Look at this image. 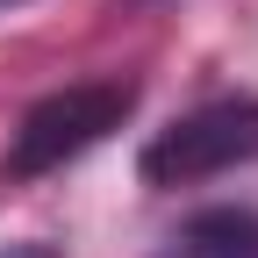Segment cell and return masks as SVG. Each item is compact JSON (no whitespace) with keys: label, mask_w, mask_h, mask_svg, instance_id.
I'll list each match as a JSON object with an SVG mask.
<instances>
[{"label":"cell","mask_w":258,"mask_h":258,"mask_svg":"<svg viewBox=\"0 0 258 258\" xmlns=\"http://www.w3.org/2000/svg\"><path fill=\"white\" fill-rule=\"evenodd\" d=\"M129 115H137V79H72V86L43 93V101L15 122L0 172L15 186L50 179V172L72 165V158H86L93 144H108Z\"/></svg>","instance_id":"1"},{"label":"cell","mask_w":258,"mask_h":258,"mask_svg":"<svg viewBox=\"0 0 258 258\" xmlns=\"http://www.w3.org/2000/svg\"><path fill=\"white\" fill-rule=\"evenodd\" d=\"M258 158V93H222V101L186 108L144 144L137 172L144 186H194V179H222Z\"/></svg>","instance_id":"2"},{"label":"cell","mask_w":258,"mask_h":258,"mask_svg":"<svg viewBox=\"0 0 258 258\" xmlns=\"http://www.w3.org/2000/svg\"><path fill=\"white\" fill-rule=\"evenodd\" d=\"M186 258H258V215L215 208L201 222H186Z\"/></svg>","instance_id":"3"},{"label":"cell","mask_w":258,"mask_h":258,"mask_svg":"<svg viewBox=\"0 0 258 258\" xmlns=\"http://www.w3.org/2000/svg\"><path fill=\"white\" fill-rule=\"evenodd\" d=\"M0 258H57V244H43V237H22V244H0Z\"/></svg>","instance_id":"4"},{"label":"cell","mask_w":258,"mask_h":258,"mask_svg":"<svg viewBox=\"0 0 258 258\" xmlns=\"http://www.w3.org/2000/svg\"><path fill=\"white\" fill-rule=\"evenodd\" d=\"M0 8H22V0H0Z\"/></svg>","instance_id":"5"}]
</instances>
